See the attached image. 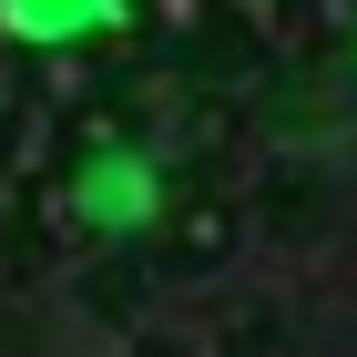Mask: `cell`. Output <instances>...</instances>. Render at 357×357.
Here are the masks:
<instances>
[{
  "mask_svg": "<svg viewBox=\"0 0 357 357\" xmlns=\"http://www.w3.org/2000/svg\"><path fill=\"white\" fill-rule=\"evenodd\" d=\"M72 204H82L92 225H123V235H133V225H153V164H143V153H102V164L72 184Z\"/></svg>",
  "mask_w": 357,
  "mask_h": 357,
  "instance_id": "cell-1",
  "label": "cell"
},
{
  "mask_svg": "<svg viewBox=\"0 0 357 357\" xmlns=\"http://www.w3.org/2000/svg\"><path fill=\"white\" fill-rule=\"evenodd\" d=\"M0 31H21V41H82V31H123V0H0Z\"/></svg>",
  "mask_w": 357,
  "mask_h": 357,
  "instance_id": "cell-2",
  "label": "cell"
}]
</instances>
